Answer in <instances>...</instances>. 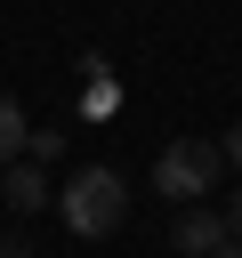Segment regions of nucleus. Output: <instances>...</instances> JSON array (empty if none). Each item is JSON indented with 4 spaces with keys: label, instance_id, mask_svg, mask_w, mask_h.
Masks as SVG:
<instances>
[{
    "label": "nucleus",
    "instance_id": "obj_1",
    "mask_svg": "<svg viewBox=\"0 0 242 258\" xmlns=\"http://www.w3.org/2000/svg\"><path fill=\"white\" fill-rule=\"evenodd\" d=\"M56 210H65V226L73 234H113L121 218H129V185H121V169H105V161H89V169H73V185L56 194Z\"/></svg>",
    "mask_w": 242,
    "mask_h": 258
},
{
    "label": "nucleus",
    "instance_id": "obj_2",
    "mask_svg": "<svg viewBox=\"0 0 242 258\" xmlns=\"http://www.w3.org/2000/svg\"><path fill=\"white\" fill-rule=\"evenodd\" d=\"M218 177H226V161H218V145L210 137H177V145H161L153 153V194H169V202H202V194H218Z\"/></svg>",
    "mask_w": 242,
    "mask_h": 258
},
{
    "label": "nucleus",
    "instance_id": "obj_3",
    "mask_svg": "<svg viewBox=\"0 0 242 258\" xmlns=\"http://www.w3.org/2000/svg\"><path fill=\"white\" fill-rule=\"evenodd\" d=\"M169 250H186V258H210V250H226V218L218 210H177V226H169Z\"/></svg>",
    "mask_w": 242,
    "mask_h": 258
},
{
    "label": "nucleus",
    "instance_id": "obj_4",
    "mask_svg": "<svg viewBox=\"0 0 242 258\" xmlns=\"http://www.w3.org/2000/svg\"><path fill=\"white\" fill-rule=\"evenodd\" d=\"M0 194H8V210H24V218H32L40 202H56L48 177H40V161H8V185H0Z\"/></svg>",
    "mask_w": 242,
    "mask_h": 258
},
{
    "label": "nucleus",
    "instance_id": "obj_5",
    "mask_svg": "<svg viewBox=\"0 0 242 258\" xmlns=\"http://www.w3.org/2000/svg\"><path fill=\"white\" fill-rule=\"evenodd\" d=\"M24 137H32V121H24V105H16L8 89H0V169H8L16 153H24Z\"/></svg>",
    "mask_w": 242,
    "mask_h": 258
},
{
    "label": "nucleus",
    "instance_id": "obj_6",
    "mask_svg": "<svg viewBox=\"0 0 242 258\" xmlns=\"http://www.w3.org/2000/svg\"><path fill=\"white\" fill-rule=\"evenodd\" d=\"M24 153H32V161H56V153H65V129H32Z\"/></svg>",
    "mask_w": 242,
    "mask_h": 258
},
{
    "label": "nucleus",
    "instance_id": "obj_7",
    "mask_svg": "<svg viewBox=\"0 0 242 258\" xmlns=\"http://www.w3.org/2000/svg\"><path fill=\"white\" fill-rule=\"evenodd\" d=\"M226 242H242V185L226 194Z\"/></svg>",
    "mask_w": 242,
    "mask_h": 258
},
{
    "label": "nucleus",
    "instance_id": "obj_8",
    "mask_svg": "<svg viewBox=\"0 0 242 258\" xmlns=\"http://www.w3.org/2000/svg\"><path fill=\"white\" fill-rule=\"evenodd\" d=\"M218 161H242V121L226 129V145H218Z\"/></svg>",
    "mask_w": 242,
    "mask_h": 258
},
{
    "label": "nucleus",
    "instance_id": "obj_9",
    "mask_svg": "<svg viewBox=\"0 0 242 258\" xmlns=\"http://www.w3.org/2000/svg\"><path fill=\"white\" fill-rule=\"evenodd\" d=\"M0 258H32V250H24V242H0Z\"/></svg>",
    "mask_w": 242,
    "mask_h": 258
},
{
    "label": "nucleus",
    "instance_id": "obj_10",
    "mask_svg": "<svg viewBox=\"0 0 242 258\" xmlns=\"http://www.w3.org/2000/svg\"><path fill=\"white\" fill-rule=\"evenodd\" d=\"M218 258H242V242H226V250H218Z\"/></svg>",
    "mask_w": 242,
    "mask_h": 258
}]
</instances>
